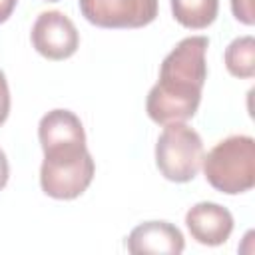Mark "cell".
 <instances>
[{
    "instance_id": "obj_1",
    "label": "cell",
    "mask_w": 255,
    "mask_h": 255,
    "mask_svg": "<svg viewBox=\"0 0 255 255\" xmlns=\"http://www.w3.org/2000/svg\"><path fill=\"white\" fill-rule=\"evenodd\" d=\"M207 36H187L163 58L159 80L145 100V112L151 122L165 126L187 122L197 114L207 80Z\"/></svg>"
},
{
    "instance_id": "obj_2",
    "label": "cell",
    "mask_w": 255,
    "mask_h": 255,
    "mask_svg": "<svg viewBox=\"0 0 255 255\" xmlns=\"http://www.w3.org/2000/svg\"><path fill=\"white\" fill-rule=\"evenodd\" d=\"M207 183L225 195H239L255 185V139L229 135L217 141L201 161Z\"/></svg>"
},
{
    "instance_id": "obj_3",
    "label": "cell",
    "mask_w": 255,
    "mask_h": 255,
    "mask_svg": "<svg viewBox=\"0 0 255 255\" xmlns=\"http://www.w3.org/2000/svg\"><path fill=\"white\" fill-rule=\"evenodd\" d=\"M42 151L40 187L48 197L70 201L90 187L96 163L86 143H62Z\"/></svg>"
},
{
    "instance_id": "obj_4",
    "label": "cell",
    "mask_w": 255,
    "mask_h": 255,
    "mask_svg": "<svg viewBox=\"0 0 255 255\" xmlns=\"http://www.w3.org/2000/svg\"><path fill=\"white\" fill-rule=\"evenodd\" d=\"M203 161L201 135L185 122L165 124L155 143V165L159 173L173 183L191 181Z\"/></svg>"
},
{
    "instance_id": "obj_5",
    "label": "cell",
    "mask_w": 255,
    "mask_h": 255,
    "mask_svg": "<svg viewBox=\"0 0 255 255\" xmlns=\"http://www.w3.org/2000/svg\"><path fill=\"white\" fill-rule=\"evenodd\" d=\"M82 16L106 30L143 28L157 16V0H78Z\"/></svg>"
},
{
    "instance_id": "obj_6",
    "label": "cell",
    "mask_w": 255,
    "mask_h": 255,
    "mask_svg": "<svg viewBox=\"0 0 255 255\" xmlns=\"http://www.w3.org/2000/svg\"><path fill=\"white\" fill-rule=\"evenodd\" d=\"M32 48L52 62L68 60L80 48V34L76 24L58 10L38 14L30 32Z\"/></svg>"
},
{
    "instance_id": "obj_7",
    "label": "cell",
    "mask_w": 255,
    "mask_h": 255,
    "mask_svg": "<svg viewBox=\"0 0 255 255\" xmlns=\"http://www.w3.org/2000/svg\"><path fill=\"white\" fill-rule=\"evenodd\" d=\"M189 235L207 247L223 245L233 231V215L227 207L213 201H199L185 213Z\"/></svg>"
},
{
    "instance_id": "obj_8",
    "label": "cell",
    "mask_w": 255,
    "mask_h": 255,
    "mask_svg": "<svg viewBox=\"0 0 255 255\" xmlns=\"http://www.w3.org/2000/svg\"><path fill=\"white\" fill-rule=\"evenodd\" d=\"M126 249L131 255L165 253L179 255L185 249L183 233L169 221H143L126 237Z\"/></svg>"
},
{
    "instance_id": "obj_9",
    "label": "cell",
    "mask_w": 255,
    "mask_h": 255,
    "mask_svg": "<svg viewBox=\"0 0 255 255\" xmlns=\"http://www.w3.org/2000/svg\"><path fill=\"white\" fill-rule=\"evenodd\" d=\"M38 139L42 149L60 143H86V131L80 118L70 110H52L38 124Z\"/></svg>"
},
{
    "instance_id": "obj_10",
    "label": "cell",
    "mask_w": 255,
    "mask_h": 255,
    "mask_svg": "<svg viewBox=\"0 0 255 255\" xmlns=\"http://www.w3.org/2000/svg\"><path fill=\"white\" fill-rule=\"evenodd\" d=\"M177 24L189 30H205L219 12V0H169Z\"/></svg>"
},
{
    "instance_id": "obj_11",
    "label": "cell",
    "mask_w": 255,
    "mask_h": 255,
    "mask_svg": "<svg viewBox=\"0 0 255 255\" xmlns=\"http://www.w3.org/2000/svg\"><path fill=\"white\" fill-rule=\"evenodd\" d=\"M225 68L231 76L249 80L255 76V40L253 36H239L229 42L223 54Z\"/></svg>"
},
{
    "instance_id": "obj_12",
    "label": "cell",
    "mask_w": 255,
    "mask_h": 255,
    "mask_svg": "<svg viewBox=\"0 0 255 255\" xmlns=\"http://www.w3.org/2000/svg\"><path fill=\"white\" fill-rule=\"evenodd\" d=\"M231 12L237 22L245 26H253L255 22V12H253V0H229Z\"/></svg>"
},
{
    "instance_id": "obj_13",
    "label": "cell",
    "mask_w": 255,
    "mask_h": 255,
    "mask_svg": "<svg viewBox=\"0 0 255 255\" xmlns=\"http://www.w3.org/2000/svg\"><path fill=\"white\" fill-rule=\"evenodd\" d=\"M8 114H10V90H8V80L0 70V126L8 120Z\"/></svg>"
},
{
    "instance_id": "obj_14",
    "label": "cell",
    "mask_w": 255,
    "mask_h": 255,
    "mask_svg": "<svg viewBox=\"0 0 255 255\" xmlns=\"http://www.w3.org/2000/svg\"><path fill=\"white\" fill-rule=\"evenodd\" d=\"M8 177H10V165H8V157H6L4 149L0 147V191L6 187Z\"/></svg>"
},
{
    "instance_id": "obj_15",
    "label": "cell",
    "mask_w": 255,
    "mask_h": 255,
    "mask_svg": "<svg viewBox=\"0 0 255 255\" xmlns=\"http://www.w3.org/2000/svg\"><path fill=\"white\" fill-rule=\"evenodd\" d=\"M16 4H18V0H0V24H4L12 16Z\"/></svg>"
},
{
    "instance_id": "obj_16",
    "label": "cell",
    "mask_w": 255,
    "mask_h": 255,
    "mask_svg": "<svg viewBox=\"0 0 255 255\" xmlns=\"http://www.w3.org/2000/svg\"><path fill=\"white\" fill-rule=\"evenodd\" d=\"M44 2H60V0H44Z\"/></svg>"
}]
</instances>
